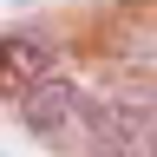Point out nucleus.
I'll return each instance as SVG.
<instances>
[{
    "label": "nucleus",
    "mask_w": 157,
    "mask_h": 157,
    "mask_svg": "<svg viewBox=\"0 0 157 157\" xmlns=\"http://www.w3.org/2000/svg\"><path fill=\"white\" fill-rule=\"evenodd\" d=\"M157 137V78H118L85 111V151L92 157H144Z\"/></svg>",
    "instance_id": "f257e3e1"
},
{
    "label": "nucleus",
    "mask_w": 157,
    "mask_h": 157,
    "mask_svg": "<svg viewBox=\"0 0 157 157\" xmlns=\"http://www.w3.org/2000/svg\"><path fill=\"white\" fill-rule=\"evenodd\" d=\"M85 111L92 98L72 85V78H39L33 92H20V118L39 144H59V151H78L85 144Z\"/></svg>",
    "instance_id": "f03ea898"
},
{
    "label": "nucleus",
    "mask_w": 157,
    "mask_h": 157,
    "mask_svg": "<svg viewBox=\"0 0 157 157\" xmlns=\"http://www.w3.org/2000/svg\"><path fill=\"white\" fill-rule=\"evenodd\" d=\"M39 78H52V46L39 33H7L0 39V92L20 98V92H33Z\"/></svg>",
    "instance_id": "7ed1b4c3"
}]
</instances>
